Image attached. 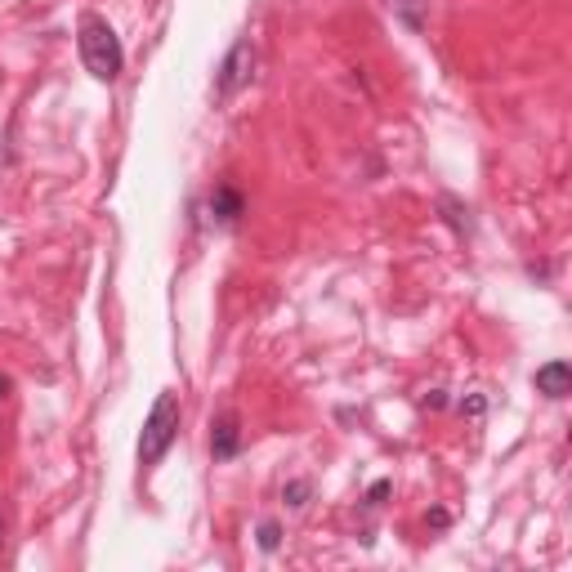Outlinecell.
I'll return each instance as SVG.
<instances>
[{"mask_svg": "<svg viewBox=\"0 0 572 572\" xmlns=\"http://www.w3.org/2000/svg\"><path fill=\"white\" fill-rule=\"evenodd\" d=\"M251 72H255V45L242 36V41L224 54V63H219V72H215V99L228 103L242 85H251Z\"/></svg>", "mask_w": 572, "mask_h": 572, "instance_id": "obj_3", "label": "cell"}, {"mask_svg": "<svg viewBox=\"0 0 572 572\" xmlns=\"http://www.w3.org/2000/svg\"><path fill=\"white\" fill-rule=\"evenodd\" d=\"M76 50H81V63L94 81H117L121 68H126V50H121V36L108 18L99 14H81V27H76Z\"/></svg>", "mask_w": 572, "mask_h": 572, "instance_id": "obj_1", "label": "cell"}, {"mask_svg": "<svg viewBox=\"0 0 572 572\" xmlns=\"http://www.w3.org/2000/svg\"><path fill=\"white\" fill-rule=\"evenodd\" d=\"M483 407H488V403H483V398L474 394V398H465V403H461V412H470V416H483Z\"/></svg>", "mask_w": 572, "mask_h": 572, "instance_id": "obj_11", "label": "cell"}, {"mask_svg": "<svg viewBox=\"0 0 572 572\" xmlns=\"http://www.w3.org/2000/svg\"><path fill=\"white\" fill-rule=\"evenodd\" d=\"M398 9H403V18L407 23H416V9H421V0H394Z\"/></svg>", "mask_w": 572, "mask_h": 572, "instance_id": "obj_10", "label": "cell"}, {"mask_svg": "<svg viewBox=\"0 0 572 572\" xmlns=\"http://www.w3.org/2000/svg\"><path fill=\"white\" fill-rule=\"evenodd\" d=\"M389 488H394V483H385V479H380V483H376V488H371V492H367V505H371V510H376V505H385V497H389Z\"/></svg>", "mask_w": 572, "mask_h": 572, "instance_id": "obj_9", "label": "cell"}, {"mask_svg": "<svg viewBox=\"0 0 572 572\" xmlns=\"http://www.w3.org/2000/svg\"><path fill=\"white\" fill-rule=\"evenodd\" d=\"M255 541H260L264 555H273V550L282 546V523H278V519H264L260 528H255Z\"/></svg>", "mask_w": 572, "mask_h": 572, "instance_id": "obj_7", "label": "cell"}, {"mask_svg": "<svg viewBox=\"0 0 572 572\" xmlns=\"http://www.w3.org/2000/svg\"><path fill=\"white\" fill-rule=\"evenodd\" d=\"M9 389H14V380H9L5 371H0V403H5V394H9Z\"/></svg>", "mask_w": 572, "mask_h": 572, "instance_id": "obj_13", "label": "cell"}, {"mask_svg": "<svg viewBox=\"0 0 572 572\" xmlns=\"http://www.w3.org/2000/svg\"><path fill=\"white\" fill-rule=\"evenodd\" d=\"M532 385H537V394H546L550 403H559V398H568V394H572V367H568L564 358L546 362V367H537Z\"/></svg>", "mask_w": 572, "mask_h": 572, "instance_id": "obj_5", "label": "cell"}, {"mask_svg": "<svg viewBox=\"0 0 572 572\" xmlns=\"http://www.w3.org/2000/svg\"><path fill=\"white\" fill-rule=\"evenodd\" d=\"M237 447H242V425H237V416L233 412L215 416V425H211V456H215V461H233Z\"/></svg>", "mask_w": 572, "mask_h": 572, "instance_id": "obj_6", "label": "cell"}, {"mask_svg": "<svg viewBox=\"0 0 572 572\" xmlns=\"http://www.w3.org/2000/svg\"><path fill=\"white\" fill-rule=\"evenodd\" d=\"M309 483H304V479H295V483H286V488H282V497H286V505H291V510H304V505H309Z\"/></svg>", "mask_w": 572, "mask_h": 572, "instance_id": "obj_8", "label": "cell"}, {"mask_svg": "<svg viewBox=\"0 0 572 572\" xmlns=\"http://www.w3.org/2000/svg\"><path fill=\"white\" fill-rule=\"evenodd\" d=\"M179 421H184V407H179V398L170 394V389H166V394H157V403H152L148 421H143V434H139V465H143V470L161 465V456L175 447Z\"/></svg>", "mask_w": 572, "mask_h": 572, "instance_id": "obj_2", "label": "cell"}, {"mask_svg": "<svg viewBox=\"0 0 572 572\" xmlns=\"http://www.w3.org/2000/svg\"><path fill=\"white\" fill-rule=\"evenodd\" d=\"M429 523H434V528H447V510H429Z\"/></svg>", "mask_w": 572, "mask_h": 572, "instance_id": "obj_12", "label": "cell"}, {"mask_svg": "<svg viewBox=\"0 0 572 572\" xmlns=\"http://www.w3.org/2000/svg\"><path fill=\"white\" fill-rule=\"evenodd\" d=\"M206 211H211V219H215L219 228H233L237 219L246 215V197L237 193L233 184H215L211 197H206Z\"/></svg>", "mask_w": 572, "mask_h": 572, "instance_id": "obj_4", "label": "cell"}]
</instances>
